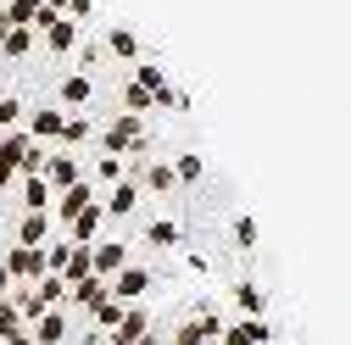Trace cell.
I'll return each instance as SVG.
<instances>
[{
  "instance_id": "cell-8",
  "label": "cell",
  "mask_w": 351,
  "mask_h": 345,
  "mask_svg": "<svg viewBox=\"0 0 351 345\" xmlns=\"http://www.w3.org/2000/svg\"><path fill=\"white\" fill-rule=\"evenodd\" d=\"M84 172H78V162L67 156V151H56V156H45V184H56V190H67V184H78Z\"/></svg>"
},
{
  "instance_id": "cell-32",
  "label": "cell",
  "mask_w": 351,
  "mask_h": 345,
  "mask_svg": "<svg viewBox=\"0 0 351 345\" xmlns=\"http://www.w3.org/2000/svg\"><path fill=\"white\" fill-rule=\"evenodd\" d=\"M95 318H101V323H117V318H123V301H101Z\"/></svg>"
},
{
  "instance_id": "cell-28",
  "label": "cell",
  "mask_w": 351,
  "mask_h": 345,
  "mask_svg": "<svg viewBox=\"0 0 351 345\" xmlns=\"http://www.w3.org/2000/svg\"><path fill=\"white\" fill-rule=\"evenodd\" d=\"M145 184H151V190H173L179 179H173V167H167V162H156V167L145 172Z\"/></svg>"
},
{
  "instance_id": "cell-27",
  "label": "cell",
  "mask_w": 351,
  "mask_h": 345,
  "mask_svg": "<svg viewBox=\"0 0 351 345\" xmlns=\"http://www.w3.org/2000/svg\"><path fill=\"white\" fill-rule=\"evenodd\" d=\"M134 84H145L151 95H156V90H167V78H162V67H156V62H140V73H134Z\"/></svg>"
},
{
  "instance_id": "cell-4",
  "label": "cell",
  "mask_w": 351,
  "mask_h": 345,
  "mask_svg": "<svg viewBox=\"0 0 351 345\" xmlns=\"http://www.w3.org/2000/svg\"><path fill=\"white\" fill-rule=\"evenodd\" d=\"M145 290H151V273H145V268H123V273H112V290H106V295L128 307V301H140Z\"/></svg>"
},
{
  "instance_id": "cell-21",
  "label": "cell",
  "mask_w": 351,
  "mask_h": 345,
  "mask_svg": "<svg viewBox=\"0 0 351 345\" xmlns=\"http://www.w3.org/2000/svg\"><path fill=\"white\" fill-rule=\"evenodd\" d=\"M95 229H101V206H84L78 218H73V245L78 240H95Z\"/></svg>"
},
{
  "instance_id": "cell-12",
  "label": "cell",
  "mask_w": 351,
  "mask_h": 345,
  "mask_svg": "<svg viewBox=\"0 0 351 345\" xmlns=\"http://www.w3.org/2000/svg\"><path fill=\"white\" fill-rule=\"evenodd\" d=\"M62 123H67V112L39 106V112H34V134H28V140H62Z\"/></svg>"
},
{
  "instance_id": "cell-16",
  "label": "cell",
  "mask_w": 351,
  "mask_h": 345,
  "mask_svg": "<svg viewBox=\"0 0 351 345\" xmlns=\"http://www.w3.org/2000/svg\"><path fill=\"white\" fill-rule=\"evenodd\" d=\"M23 201H28V212H45L51 206V184L39 179V172H28V179H23Z\"/></svg>"
},
{
  "instance_id": "cell-25",
  "label": "cell",
  "mask_w": 351,
  "mask_h": 345,
  "mask_svg": "<svg viewBox=\"0 0 351 345\" xmlns=\"http://www.w3.org/2000/svg\"><path fill=\"white\" fill-rule=\"evenodd\" d=\"M90 134H95V128H90V117H67V123H62V140H67V145H84Z\"/></svg>"
},
{
  "instance_id": "cell-31",
  "label": "cell",
  "mask_w": 351,
  "mask_h": 345,
  "mask_svg": "<svg viewBox=\"0 0 351 345\" xmlns=\"http://www.w3.org/2000/svg\"><path fill=\"white\" fill-rule=\"evenodd\" d=\"M95 172H101V179H112V184H123V162H117V156H101Z\"/></svg>"
},
{
  "instance_id": "cell-23",
  "label": "cell",
  "mask_w": 351,
  "mask_h": 345,
  "mask_svg": "<svg viewBox=\"0 0 351 345\" xmlns=\"http://www.w3.org/2000/svg\"><path fill=\"white\" fill-rule=\"evenodd\" d=\"M145 240H151V245H179V223H173V218H156V223L145 229Z\"/></svg>"
},
{
  "instance_id": "cell-26",
  "label": "cell",
  "mask_w": 351,
  "mask_h": 345,
  "mask_svg": "<svg viewBox=\"0 0 351 345\" xmlns=\"http://www.w3.org/2000/svg\"><path fill=\"white\" fill-rule=\"evenodd\" d=\"M201 172H206V162H201V156H179V162H173V179H184V184H195Z\"/></svg>"
},
{
  "instance_id": "cell-14",
  "label": "cell",
  "mask_w": 351,
  "mask_h": 345,
  "mask_svg": "<svg viewBox=\"0 0 351 345\" xmlns=\"http://www.w3.org/2000/svg\"><path fill=\"white\" fill-rule=\"evenodd\" d=\"M45 234H51V218H45V212H28V218L17 223V240H23V245H45Z\"/></svg>"
},
{
  "instance_id": "cell-29",
  "label": "cell",
  "mask_w": 351,
  "mask_h": 345,
  "mask_svg": "<svg viewBox=\"0 0 351 345\" xmlns=\"http://www.w3.org/2000/svg\"><path fill=\"white\" fill-rule=\"evenodd\" d=\"M17 117H23V101L0 95V128H17Z\"/></svg>"
},
{
  "instance_id": "cell-9",
  "label": "cell",
  "mask_w": 351,
  "mask_h": 345,
  "mask_svg": "<svg viewBox=\"0 0 351 345\" xmlns=\"http://www.w3.org/2000/svg\"><path fill=\"white\" fill-rule=\"evenodd\" d=\"M84 206H95V190H90V184L78 179V184H67V190H62V206H56V212H62V223H73V218H78Z\"/></svg>"
},
{
  "instance_id": "cell-35",
  "label": "cell",
  "mask_w": 351,
  "mask_h": 345,
  "mask_svg": "<svg viewBox=\"0 0 351 345\" xmlns=\"http://www.w3.org/2000/svg\"><path fill=\"white\" fill-rule=\"evenodd\" d=\"M0 95H6V84H0Z\"/></svg>"
},
{
  "instance_id": "cell-34",
  "label": "cell",
  "mask_w": 351,
  "mask_h": 345,
  "mask_svg": "<svg viewBox=\"0 0 351 345\" xmlns=\"http://www.w3.org/2000/svg\"><path fill=\"white\" fill-rule=\"evenodd\" d=\"M0 234H6V218H0Z\"/></svg>"
},
{
  "instance_id": "cell-24",
  "label": "cell",
  "mask_w": 351,
  "mask_h": 345,
  "mask_svg": "<svg viewBox=\"0 0 351 345\" xmlns=\"http://www.w3.org/2000/svg\"><path fill=\"white\" fill-rule=\"evenodd\" d=\"M106 45H112V56H140V39L128 34V28H112V34H106Z\"/></svg>"
},
{
  "instance_id": "cell-5",
  "label": "cell",
  "mask_w": 351,
  "mask_h": 345,
  "mask_svg": "<svg viewBox=\"0 0 351 345\" xmlns=\"http://www.w3.org/2000/svg\"><path fill=\"white\" fill-rule=\"evenodd\" d=\"M123 268H128V251H123L117 240H106V245H90V273L112 279V273H123Z\"/></svg>"
},
{
  "instance_id": "cell-17",
  "label": "cell",
  "mask_w": 351,
  "mask_h": 345,
  "mask_svg": "<svg viewBox=\"0 0 351 345\" xmlns=\"http://www.w3.org/2000/svg\"><path fill=\"white\" fill-rule=\"evenodd\" d=\"M234 301H240V312H245V318H262V307H268V295H262L251 279H245V284H234Z\"/></svg>"
},
{
  "instance_id": "cell-20",
  "label": "cell",
  "mask_w": 351,
  "mask_h": 345,
  "mask_svg": "<svg viewBox=\"0 0 351 345\" xmlns=\"http://www.w3.org/2000/svg\"><path fill=\"white\" fill-rule=\"evenodd\" d=\"M123 106H128V117L151 112V90H145V84H134V78H128V84H123Z\"/></svg>"
},
{
  "instance_id": "cell-1",
  "label": "cell",
  "mask_w": 351,
  "mask_h": 345,
  "mask_svg": "<svg viewBox=\"0 0 351 345\" xmlns=\"http://www.w3.org/2000/svg\"><path fill=\"white\" fill-rule=\"evenodd\" d=\"M0 167L39 172V167H45V151H39V140H28V134H6V140H0Z\"/></svg>"
},
{
  "instance_id": "cell-22",
  "label": "cell",
  "mask_w": 351,
  "mask_h": 345,
  "mask_svg": "<svg viewBox=\"0 0 351 345\" xmlns=\"http://www.w3.org/2000/svg\"><path fill=\"white\" fill-rule=\"evenodd\" d=\"M73 301H84V307H101V301H106V284H101V279H73Z\"/></svg>"
},
{
  "instance_id": "cell-11",
  "label": "cell",
  "mask_w": 351,
  "mask_h": 345,
  "mask_svg": "<svg viewBox=\"0 0 351 345\" xmlns=\"http://www.w3.org/2000/svg\"><path fill=\"white\" fill-rule=\"evenodd\" d=\"M145 334H151L145 312H123V318H117V334H112V345H140Z\"/></svg>"
},
{
  "instance_id": "cell-10",
  "label": "cell",
  "mask_w": 351,
  "mask_h": 345,
  "mask_svg": "<svg viewBox=\"0 0 351 345\" xmlns=\"http://www.w3.org/2000/svg\"><path fill=\"white\" fill-rule=\"evenodd\" d=\"M134 206H140V184H128V179H123V184H112V195H106L101 212H112V218H128Z\"/></svg>"
},
{
  "instance_id": "cell-15",
  "label": "cell",
  "mask_w": 351,
  "mask_h": 345,
  "mask_svg": "<svg viewBox=\"0 0 351 345\" xmlns=\"http://www.w3.org/2000/svg\"><path fill=\"white\" fill-rule=\"evenodd\" d=\"M34 301H39V307H56V301H67V279H56V273H45V279H39V290H34Z\"/></svg>"
},
{
  "instance_id": "cell-33",
  "label": "cell",
  "mask_w": 351,
  "mask_h": 345,
  "mask_svg": "<svg viewBox=\"0 0 351 345\" xmlns=\"http://www.w3.org/2000/svg\"><path fill=\"white\" fill-rule=\"evenodd\" d=\"M0 345H34V340L28 334H12V340H0Z\"/></svg>"
},
{
  "instance_id": "cell-6",
  "label": "cell",
  "mask_w": 351,
  "mask_h": 345,
  "mask_svg": "<svg viewBox=\"0 0 351 345\" xmlns=\"http://www.w3.org/2000/svg\"><path fill=\"white\" fill-rule=\"evenodd\" d=\"M217 340H223V345H268V340H274V329L262 323V318H240L234 329H223Z\"/></svg>"
},
{
  "instance_id": "cell-13",
  "label": "cell",
  "mask_w": 351,
  "mask_h": 345,
  "mask_svg": "<svg viewBox=\"0 0 351 345\" xmlns=\"http://www.w3.org/2000/svg\"><path fill=\"white\" fill-rule=\"evenodd\" d=\"M90 95H95V84L84 78V73H67V78H62V106H84Z\"/></svg>"
},
{
  "instance_id": "cell-7",
  "label": "cell",
  "mask_w": 351,
  "mask_h": 345,
  "mask_svg": "<svg viewBox=\"0 0 351 345\" xmlns=\"http://www.w3.org/2000/svg\"><path fill=\"white\" fill-rule=\"evenodd\" d=\"M39 34H45V45H51V51H56V56H62V51H73V45H78V23H73V17H51V23H45V28H39Z\"/></svg>"
},
{
  "instance_id": "cell-30",
  "label": "cell",
  "mask_w": 351,
  "mask_h": 345,
  "mask_svg": "<svg viewBox=\"0 0 351 345\" xmlns=\"http://www.w3.org/2000/svg\"><path fill=\"white\" fill-rule=\"evenodd\" d=\"M234 245H240V251H251V245H256V223H251V218H240V223H234Z\"/></svg>"
},
{
  "instance_id": "cell-3",
  "label": "cell",
  "mask_w": 351,
  "mask_h": 345,
  "mask_svg": "<svg viewBox=\"0 0 351 345\" xmlns=\"http://www.w3.org/2000/svg\"><path fill=\"white\" fill-rule=\"evenodd\" d=\"M145 145V123L140 117H117L112 128H106V156H117V151H140Z\"/></svg>"
},
{
  "instance_id": "cell-2",
  "label": "cell",
  "mask_w": 351,
  "mask_h": 345,
  "mask_svg": "<svg viewBox=\"0 0 351 345\" xmlns=\"http://www.w3.org/2000/svg\"><path fill=\"white\" fill-rule=\"evenodd\" d=\"M0 268H6L12 279H45V245H17Z\"/></svg>"
},
{
  "instance_id": "cell-19",
  "label": "cell",
  "mask_w": 351,
  "mask_h": 345,
  "mask_svg": "<svg viewBox=\"0 0 351 345\" xmlns=\"http://www.w3.org/2000/svg\"><path fill=\"white\" fill-rule=\"evenodd\" d=\"M0 51H6L12 62H23L34 51V28H6V45H0Z\"/></svg>"
},
{
  "instance_id": "cell-18",
  "label": "cell",
  "mask_w": 351,
  "mask_h": 345,
  "mask_svg": "<svg viewBox=\"0 0 351 345\" xmlns=\"http://www.w3.org/2000/svg\"><path fill=\"white\" fill-rule=\"evenodd\" d=\"M62 334H67V323L56 312H45V318L34 323V345H62Z\"/></svg>"
}]
</instances>
